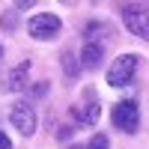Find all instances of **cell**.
Wrapping results in <instances>:
<instances>
[{
    "label": "cell",
    "instance_id": "9",
    "mask_svg": "<svg viewBox=\"0 0 149 149\" xmlns=\"http://www.w3.org/2000/svg\"><path fill=\"white\" fill-rule=\"evenodd\" d=\"M63 72L69 74V78H78V74H81V63H78V57H74L72 51L63 54Z\"/></svg>",
    "mask_w": 149,
    "mask_h": 149
},
{
    "label": "cell",
    "instance_id": "11",
    "mask_svg": "<svg viewBox=\"0 0 149 149\" xmlns=\"http://www.w3.org/2000/svg\"><path fill=\"white\" fill-rule=\"evenodd\" d=\"M0 149H12V143H9V137H6L3 131H0Z\"/></svg>",
    "mask_w": 149,
    "mask_h": 149
},
{
    "label": "cell",
    "instance_id": "12",
    "mask_svg": "<svg viewBox=\"0 0 149 149\" xmlns=\"http://www.w3.org/2000/svg\"><path fill=\"white\" fill-rule=\"evenodd\" d=\"M0 54H3V48H0Z\"/></svg>",
    "mask_w": 149,
    "mask_h": 149
},
{
    "label": "cell",
    "instance_id": "2",
    "mask_svg": "<svg viewBox=\"0 0 149 149\" xmlns=\"http://www.w3.org/2000/svg\"><path fill=\"white\" fill-rule=\"evenodd\" d=\"M137 63H140L137 54H119L113 60V66L107 69V84L110 86H128L134 72H137Z\"/></svg>",
    "mask_w": 149,
    "mask_h": 149
},
{
    "label": "cell",
    "instance_id": "8",
    "mask_svg": "<svg viewBox=\"0 0 149 149\" xmlns=\"http://www.w3.org/2000/svg\"><path fill=\"white\" fill-rule=\"evenodd\" d=\"M102 57H104V48L98 45V42H86L84 45V51H81V69H98L102 66Z\"/></svg>",
    "mask_w": 149,
    "mask_h": 149
},
{
    "label": "cell",
    "instance_id": "7",
    "mask_svg": "<svg viewBox=\"0 0 149 149\" xmlns=\"http://www.w3.org/2000/svg\"><path fill=\"white\" fill-rule=\"evenodd\" d=\"M27 74H30V63L24 60V63H18L15 69L6 74V90L9 93H21L24 86H27Z\"/></svg>",
    "mask_w": 149,
    "mask_h": 149
},
{
    "label": "cell",
    "instance_id": "1",
    "mask_svg": "<svg viewBox=\"0 0 149 149\" xmlns=\"http://www.w3.org/2000/svg\"><path fill=\"white\" fill-rule=\"evenodd\" d=\"M60 30H63V21H60L54 12H39L27 21V33L39 42H48V39H57Z\"/></svg>",
    "mask_w": 149,
    "mask_h": 149
},
{
    "label": "cell",
    "instance_id": "4",
    "mask_svg": "<svg viewBox=\"0 0 149 149\" xmlns=\"http://www.w3.org/2000/svg\"><path fill=\"white\" fill-rule=\"evenodd\" d=\"M113 125L119 128V131H125V134H134L137 131V125H140V107H137V102H119L116 107H113Z\"/></svg>",
    "mask_w": 149,
    "mask_h": 149
},
{
    "label": "cell",
    "instance_id": "5",
    "mask_svg": "<svg viewBox=\"0 0 149 149\" xmlns=\"http://www.w3.org/2000/svg\"><path fill=\"white\" fill-rule=\"evenodd\" d=\"M9 122L24 134V137L36 134V110H33V104H27V102L12 104V110H9Z\"/></svg>",
    "mask_w": 149,
    "mask_h": 149
},
{
    "label": "cell",
    "instance_id": "6",
    "mask_svg": "<svg viewBox=\"0 0 149 149\" xmlns=\"http://www.w3.org/2000/svg\"><path fill=\"white\" fill-rule=\"evenodd\" d=\"M72 116L81 122V125H95L98 122V116H102V107H98V98L86 90L84 93V102H78V104H72Z\"/></svg>",
    "mask_w": 149,
    "mask_h": 149
},
{
    "label": "cell",
    "instance_id": "3",
    "mask_svg": "<svg viewBox=\"0 0 149 149\" xmlns=\"http://www.w3.org/2000/svg\"><path fill=\"white\" fill-rule=\"evenodd\" d=\"M119 12H122V21H125V27H128L134 36H140V39L149 42V6L125 3V6H119Z\"/></svg>",
    "mask_w": 149,
    "mask_h": 149
},
{
    "label": "cell",
    "instance_id": "10",
    "mask_svg": "<svg viewBox=\"0 0 149 149\" xmlns=\"http://www.w3.org/2000/svg\"><path fill=\"white\" fill-rule=\"evenodd\" d=\"M72 149H107V137L104 134H93L86 146H72Z\"/></svg>",
    "mask_w": 149,
    "mask_h": 149
}]
</instances>
